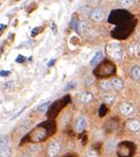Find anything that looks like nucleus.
I'll list each match as a JSON object with an SVG mask.
<instances>
[{
	"label": "nucleus",
	"instance_id": "f257e3e1",
	"mask_svg": "<svg viewBox=\"0 0 140 157\" xmlns=\"http://www.w3.org/2000/svg\"><path fill=\"white\" fill-rule=\"evenodd\" d=\"M106 52H107V54L110 55L112 58L116 59V60H121L124 57L123 49L120 48L119 45H117V43H115V42L109 43V45H107Z\"/></svg>",
	"mask_w": 140,
	"mask_h": 157
},
{
	"label": "nucleus",
	"instance_id": "f03ea898",
	"mask_svg": "<svg viewBox=\"0 0 140 157\" xmlns=\"http://www.w3.org/2000/svg\"><path fill=\"white\" fill-rule=\"evenodd\" d=\"M48 135V131L44 127L38 126L37 128H34L32 131V133L30 134L31 140L33 142H41V140H45V137Z\"/></svg>",
	"mask_w": 140,
	"mask_h": 157
},
{
	"label": "nucleus",
	"instance_id": "7ed1b4c3",
	"mask_svg": "<svg viewBox=\"0 0 140 157\" xmlns=\"http://www.w3.org/2000/svg\"><path fill=\"white\" fill-rule=\"evenodd\" d=\"M61 149V143L58 142V140H53L50 143L49 145V148H48V154H49V157H54L56 156L58 154Z\"/></svg>",
	"mask_w": 140,
	"mask_h": 157
},
{
	"label": "nucleus",
	"instance_id": "20e7f679",
	"mask_svg": "<svg viewBox=\"0 0 140 157\" xmlns=\"http://www.w3.org/2000/svg\"><path fill=\"white\" fill-rule=\"evenodd\" d=\"M103 70H104V72H103L102 74L100 75H109L112 72L114 71V66H113V64L110 63V62H108V61H106V62H104L102 64V66L96 71V73L97 72H102Z\"/></svg>",
	"mask_w": 140,
	"mask_h": 157
},
{
	"label": "nucleus",
	"instance_id": "39448f33",
	"mask_svg": "<svg viewBox=\"0 0 140 157\" xmlns=\"http://www.w3.org/2000/svg\"><path fill=\"white\" fill-rule=\"evenodd\" d=\"M104 16H105V12H104V10H103L102 8H96V9H94L91 12V19L93 21H96V22L103 20Z\"/></svg>",
	"mask_w": 140,
	"mask_h": 157
},
{
	"label": "nucleus",
	"instance_id": "423d86ee",
	"mask_svg": "<svg viewBox=\"0 0 140 157\" xmlns=\"http://www.w3.org/2000/svg\"><path fill=\"white\" fill-rule=\"evenodd\" d=\"M120 112L123 113L124 115H130V114H133V106L129 103H123L119 107Z\"/></svg>",
	"mask_w": 140,
	"mask_h": 157
},
{
	"label": "nucleus",
	"instance_id": "0eeeda50",
	"mask_svg": "<svg viewBox=\"0 0 140 157\" xmlns=\"http://www.w3.org/2000/svg\"><path fill=\"white\" fill-rule=\"evenodd\" d=\"M86 127V120L82 116H79L76 119V122H75V128L77 132H82L84 128Z\"/></svg>",
	"mask_w": 140,
	"mask_h": 157
},
{
	"label": "nucleus",
	"instance_id": "6e6552de",
	"mask_svg": "<svg viewBox=\"0 0 140 157\" xmlns=\"http://www.w3.org/2000/svg\"><path fill=\"white\" fill-rule=\"evenodd\" d=\"M127 127L129 128L131 132H137V131L140 130V123L138 122V121H129L128 123H127Z\"/></svg>",
	"mask_w": 140,
	"mask_h": 157
},
{
	"label": "nucleus",
	"instance_id": "1a4fd4ad",
	"mask_svg": "<svg viewBox=\"0 0 140 157\" xmlns=\"http://www.w3.org/2000/svg\"><path fill=\"white\" fill-rule=\"evenodd\" d=\"M130 74H131V78H133V80H139L140 78V68L139 66H137V65H135V66H133L131 68V71H130Z\"/></svg>",
	"mask_w": 140,
	"mask_h": 157
},
{
	"label": "nucleus",
	"instance_id": "9d476101",
	"mask_svg": "<svg viewBox=\"0 0 140 157\" xmlns=\"http://www.w3.org/2000/svg\"><path fill=\"white\" fill-rule=\"evenodd\" d=\"M103 59V52L102 51H98L96 52V54L94 55V58L91 60V64L92 65H96L98 64L99 62H100V60Z\"/></svg>",
	"mask_w": 140,
	"mask_h": 157
},
{
	"label": "nucleus",
	"instance_id": "9b49d317",
	"mask_svg": "<svg viewBox=\"0 0 140 157\" xmlns=\"http://www.w3.org/2000/svg\"><path fill=\"white\" fill-rule=\"evenodd\" d=\"M79 99H81V101H82L83 103H88L92 101L93 99V95L91 94V93L88 92H84L81 94V96H79Z\"/></svg>",
	"mask_w": 140,
	"mask_h": 157
},
{
	"label": "nucleus",
	"instance_id": "f8f14e48",
	"mask_svg": "<svg viewBox=\"0 0 140 157\" xmlns=\"http://www.w3.org/2000/svg\"><path fill=\"white\" fill-rule=\"evenodd\" d=\"M112 84H113V86L116 90H121L124 88V83L120 78H114L113 81H112Z\"/></svg>",
	"mask_w": 140,
	"mask_h": 157
},
{
	"label": "nucleus",
	"instance_id": "ddd939ff",
	"mask_svg": "<svg viewBox=\"0 0 140 157\" xmlns=\"http://www.w3.org/2000/svg\"><path fill=\"white\" fill-rule=\"evenodd\" d=\"M8 138H0V153L2 152V150L7 149L8 147Z\"/></svg>",
	"mask_w": 140,
	"mask_h": 157
},
{
	"label": "nucleus",
	"instance_id": "4468645a",
	"mask_svg": "<svg viewBox=\"0 0 140 157\" xmlns=\"http://www.w3.org/2000/svg\"><path fill=\"white\" fill-rule=\"evenodd\" d=\"M49 106H50V102H46L44 104H41V105L38 107V112L39 113H45L48 111Z\"/></svg>",
	"mask_w": 140,
	"mask_h": 157
},
{
	"label": "nucleus",
	"instance_id": "2eb2a0df",
	"mask_svg": "<svg viewBox=\"0 0 140 157\" xmlns=\"http://www.w3.org/2000/svg\"><path fill=\"white\" fill-rule=\"evenodd\" d=\"M86 29H87V22L86 21H81L79 24V31L81 33H84L86 31Z\"/></svg>",
	"mask_w": 140,
	"mask_h": 157
},
{
	"label": "nucleus",
	"instance_id": "dca6fc26",
	"mask_svg": "<svg viewBox=\"0 0 140 157\" xmlns=\"http://www.w3.org/2000/svg\"><path fill=\"white\" fill-rule=\"evenodd\" d=\"M115 147H116V142H115V140H108V142H107V144H106V149L108 150V152L113 150Z\"/></svg>",
	"mask_w": 140,
	"mask_h": 157
},
{
	"label": "nucleus",
	"instance_id": "f3484780",
	"mask_svg": "<svg viewBox=\"0 0 140 157\" xmlns=\"http://www.w3.org/2000/svg\"><path fill=\"white\" fill-rule=\"evenodd\" d=\"M103 100H104V102H106V103H108V104H110V103H113L114 102V96H112V95H107V94H105V95H103V97H102Z\"/></svg>",
	"mask_w": 140,
	"mask_h": 157
},
{
	"label": "nucleus",
	"instance_id": "a211bd4d",
	"mask_svg": "<svg viewBox=\"0 0 140 157\" xmlns=\"http://www.w3.org/2000/svg\"><path fill=\"white\" fill-rule=\"evenodd\" d=\"M79 22L77 21V18H73L72 19V22H71V27L74 29V30H79Z\"/></svg>",
	"mask_w": 140,
	"mask_h": 157
},
{
	"label": "nucleus",
	"instance_id": "6ab92c4d",
	"mask_svg": "<svg viewBox=\"0 0 140 157\" xmlns=\"http://www.w3.org/2000/svg\"><path fill=\"white\" fill-rule=\"evenodd\" d=\"M100 85H102V88L104 90H110V89H112V85H113V84H112V82L104 81V82H102V84H100Z\"/></svg>",
	"mask_w": 140,
	"mask_h": 157
},
{
	"label": "nucleus",
	"instance_id": "aec40b11",
	"mask_svg": "<svg viewBox=\"0 0 140 157\" xmlns=\"http://www.w3.org/2000/svg\"><path fill=\"white\" fill-rule=\"evenodd\" d=\"M43 30V28H41V27H37V28H34L33 30L31 31V37H35L37 34L40 32V31H42Z\"/></svg>",
	"mask_w": 140,
	"mask_h": 157
},
{
	"label": "nucleus",
	"instance_id": "412c9836",
	"mask_svg": "<svg viewBox=\"0 0 140 157\" xmlns=\"http://www.w3.org/2000/svg\"><path fill=\"white\" fill-rule=\"evenodd\" d=\"M9 156H10V149H9V148L2 150V152L0 153V157H9Z\"/></svg>",
	"mask_w": 140,
	"mask_h": 157
},
{
	"label": "nucleus",
	"instance_id": "4be33fe9",
	"mask_svg": "<svg viewBox=\"0 0 140 157\" xmlns=\"http://www.w3.org/2000/svg\"><path fill=\"white\" fill-rule=\"evenodd\" d=\"M85 157H98V155H97V153H96L95 150H88V152L86 153Z\"/></svg>",
	"mask_w": 140,
	"mask_h": 157
},
{
	"label": "nucleus",
	"instance_id": "5701e85b",
	"mask_svg": "<svg viewBox=\"0 0 140 157\" xmlns=\"http://www.w3.org/2000/svg\"><path fill=\"white\" fill-rule=\"evenodd\" d=\"M24 61H25V58H24L23 55H18V58L16 59L17 63H23Z\"/></svg>",
	"mask_w": 140,
	"mask_h": 157
},
{
	"label": "nucleus",
	"instance_id": "b1692460",
	"mask_svg": "<svg viewBox=\"0 0 140 157\" xmlns=\"http://www.w3.org/2000/svg\"><path fill=\"white\" fill-rule=\"evenodd\" d=\"M10 74H11L10 71H0V76H2V78H4V76H9Z\"/></svg>",
	"mask_w": 140,
	"mask_h": 157
},
{
	"label": "nucleus",
	"instance_id": "393cba45",
	"mask_svg": "<svg viewBox=\"0 0 140 157\" xmlns=\"http://www.w3.org/2000/svg\"><path fill=\"white\" fill-rule=\"evenodd\" d=\"M12 85H13V82H11V81H8V82L4 83V89H9V88H11Z\"/></svg>",
	"mask_w": 140,
	"mask_h": 157
},
{
	"label": "nucleus",
	"instance_id": "a878e982",
	"mask_svg": "<svg viewBox=\"0 0 140 157\" xmlns=\"http://www.w3.org/2000/svg\"><path fill=\"white\" fill-rule=\"evenodd\" d=\"M120 4L123 5V6H130L131 4H133V1H121Z\"/></svg>",
	"mask_w": 140,
	"mask_h": 157
},
{
	"label": "nucleus",
	"instance_id": "bb28decb",
	"mask_svg": "<svg viewBox=\"0 0 140 157\" xmlns=\"http://www.w3.org/2000/svg\"><path fill=\"white\" fill-rule=\"evenodd\" d=\"M54 62H55V60H51V61H49L48 62V66L50 68V66H52V65L54 64Z\"/></svg>",
	"mask_w": 140,
	"mask_h": 157
},
{
	"label": "nucleus",
	"instance_id": "cd10ccee",
	"mask_svg": "<svg viewBox=\"0 0 140 157\" xmlns=\"http://www.w3.org/2000/svg\"><path fill=\"white\" fill-rule=\"evenodd\" d=\"M52 31H53L54 33H56V26H55L54 23H52Z\"/></svg>",
	"mask_w": 140,
	"mask_h": 157
},
{
	"label": "nucleus",
	"instance_id": "c85d7f7f",
	"mask_svg": "<svg viewBox=\"0 0 140 157\" xmlns=\"http://www.w3.org/2000/svg\"><path fill=\"white\" fill-rule=\"evenodd\" d=\"M4 28H6V27H4V24H0V34L2 33V31H4L2 29H4Z\"/></svg>",
	"mask_w": 140,
	"mask_h": 157
},
{
	"label": "nucleus",
	"instance_id": "c756f323",
	"mask_svg": "<svg viewBox=\"0 0 140 157\" xmlns=\"http://www.w3.org/2000/svg\"><path fill=\"white\" fill-rule=\"evenodd\" d=\"M0 6H1V4H0Z\"/></svg>",
	"mask_w": 140,
	"mask_h": 157
}]
</instances>
